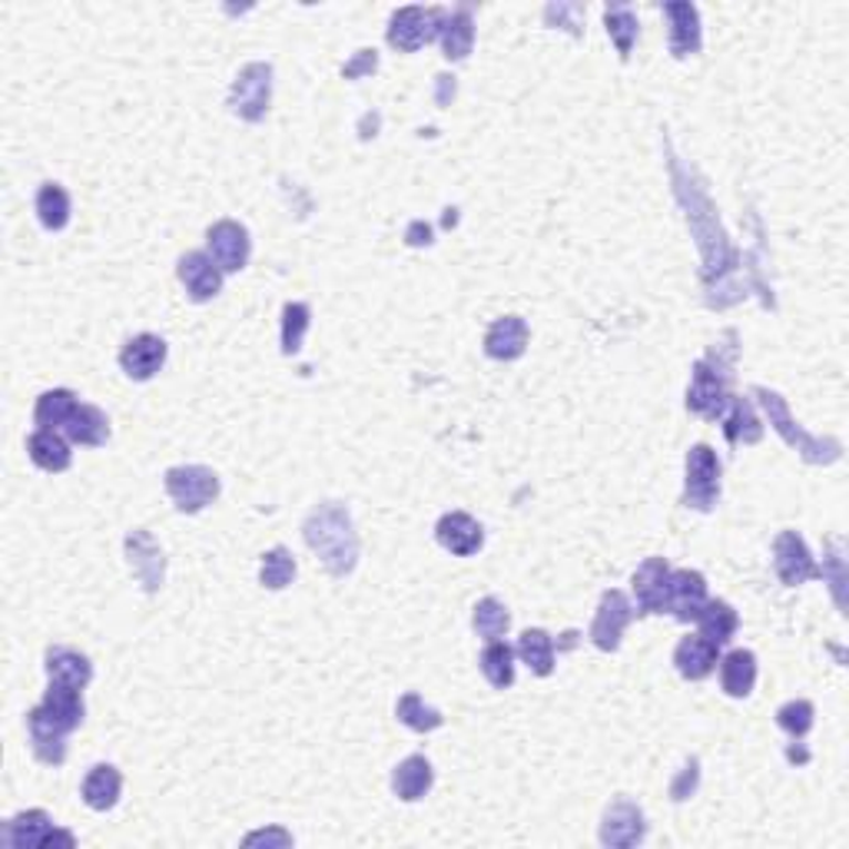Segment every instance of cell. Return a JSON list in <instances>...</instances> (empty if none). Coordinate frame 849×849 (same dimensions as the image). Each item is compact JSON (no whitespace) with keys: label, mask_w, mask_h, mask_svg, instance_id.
<instances>
[{"label":"cell","mask_w":849,"mask_h":849,"mask_svg":"<svg viewBox=\"0 0 849 849\" xmlns=\"http://www.w3.org/2000/svg\"><path fill=\"white\" fill-rule=\"evenodd\" d=\"M634 594H638V614H664L667 611V584H671V565L664 558H648L634 571Z\"/></svg>","instance_id":"14"},{"label":"cell","mask_w":849,"mask_h":849,"mask_svg":"<svg viewBox=\"0 0 849 849\" xmlns=\"http://www.w3.org/2000/svg\"><path fill=\"white\" fill-rule=\"evenodd\" d=\"M442 50L448 60H465L472 53L475 43V20H472V7H458L455 13L445 17V27L438 33Z\"/></svg>","instance_id":"28"},{"label":"cell","mask_w":849,"mask_h":849,"mask_svg":"<svg viewBox=\"0 0 849 849\" xmlns=\"http://www.w3.org/2000/svg\"><path fill=\"white\" fill-rule=\"evenodd\" d=\"M727 415H721L724 418V432H727V442L731 445H757L760 438H764V425H760V418H757V412L750 408V402L747 398H734L731 395V402H727Z\"/></svg>","instance_id":"29"},{"label":"cell","mask_w":849,"mask_h":849,"mask_svg":"<svg viewBox=\"0 0 849 849\" xmlns=\"http://www.w3.org/2000/svg\"><path fill=\"white\" fill-rule=\"evenodd\" d=\"M302 538L306 545L319 555V561L329 568L332 578H345L352 574L355 561H359V535L352 528V518L342 505L329 501L319 505L306 525H302Z\"/></svg>","instance_id":"1"},{"label":"cell","mask_w":849,"mask_h":849,"mask_svg":"<svg viewBox=\"0 0 849 849\" xmlns=\"http://www.w3.org/2000/svg\"><path fill=\"white\" fill-rule=\"evenodd\" d=\"M734 359H737V345H714L707 359H701L694 365V379H691V389H687V408L704 415V418H721L727 412V402H731V369H734Z\"/></svg>","instance_id":"2"},{"label":"cell","mask_w":849,"mask_h":849,"mask_svg":"<svg viewBox=\"0 0 849 849\" xmlns=\"http://www.w3.org/2000/svg\"><path fill=\"white\" fill-rule=\"evenodd\" d=\"M604 23H608L611 40L618 43L621 60H628V56H631V46H634V40H638V17H634V10L624 7V3H614V7L604 10Z\"/></svg>","instance_id":"38"},{"label":"cell","mask_w":849,"mask_h":849,"mask_svg":"<svg viewBox=\"0 0 849 849\" xmlns=\"http://www.w3.org/2000/svg\"><path fill=\"white\" fill-rule=\"evenodd\" d=\"M435 538H438V545H442L445 551H452V555H458V558H468V555H475V551L485 545L482 525H478L472 515H465V511H448V515L438 521Z\"/></svg>","instance_id":"19"},{"label":"cell","mask_w":849,"mask_h":849,"mask_svg":"<svg viewBox=\"0 0 849 849\" xmlns=\"http://www.w3.org/2000/svg\"><path fill=\"white\" fill-rule=\"evenodd\" d=\"M697 780H701V770H697V760H691V764L684 767V774L671 784V797H674V800H687V797L697 790Z\"/></svg>","instance_id":"45"},{"label":"cell","mask_w":849,"mask_h":849,"mask_svg":"<svg viewBox=\"0 0 849 849\" xmlns=\"http://www.w3.org/2000/svg\"><path fill=\"white\" fill-rule=\"evenodd\" d=\"M27 731H30V747H33V757L40 764H50V767H60L66 760V734L46 727L43 721L30 717L27 714Z\"/></svg>","instance_id":"35"},{"label":"cell","mask_w":849,"mask_h":849,"mask_svg":"<svg viewBox=\"0 0 849 849\" xmlns=\"http://www.w3.org/2000/svg\"><path fill=\"white\" fill-rule=\"evenodd\" d=\"M674 664L681 671V677L687 681H704L714 674V667L721 664V648L714 641H707L704 634H691L677 644L674 651Z\"/></svg>","instance_id":"20"},{"label":"cell","mask_w":849,"mask_h":849,"mask_svg":"<svg viewBox=\"0 0 849 849\" xmlns=\"http://www.w3.org/2000/svg\"><path fill=\"white\" fill-rule=\"evenodd\" d=\"M206 239H209V256L222 272H239L249 262L252 242H249L246 226H239L232 219H219L216 226H209Z\"/></svg>","instance_id":"11"},{"label":"cell","mask_w":849,"mask_h":849,"mask_svg":"<svg viewBox=\"0 0 849 849\" xmlns=\"http://www.w3.org/2000/svg\"><path fill=\"white\" fill-rule=\"evenodd\" d=\"M27 452H30V462L43 472H66L70 468V445L50 428H37L27 438Z\"/></svg>","instance_id":"27"},{"label":"cell","mask_w":849,"mask_h":849,"mask_svg":"<svg viewBox=\"0 0 849 849\" xmlns=\"http://www.w3.org/2000/svg\"><path fill=\"white\" fill-rule=\"evenodd\" d=\"M179 282L186 286V296L193 302H209L222 289V269L206 252H186L179 259Z\"/></svg>","instance_id":"15"},{"label":"cell","mask_w":849,"mask_h":849,"mask_svg":"<svg viewBox=\"0 0 849 849\" xmlns=\"http://www.w3.org/2000/svg\"><path fill=\"white\" fill-rule=\"evenodd\" d=\"M432 784H435V770H432V764H428L422 754L405 757V760L395 767V774H392V790H395V797L405 800V804L422 800V797L432 790Z\"/></svg>","instance_id":"23"},{"label":"cell","mask_w":849,"mask_h":849,"mask_svg":"<svg viewBox=\"0 0 849 849\" xmlns=\"http://www.w3.org/2000/svg\"><path fill=\"white\" fill-rule=\"evenodd\" d=\"M445 10L442 7H402L389 20V43L402 53H412L425 43H432L442 27H445Z\"/></svg>","instance_id":"6"},{"label":"cell","mask_w":849,"mask_h":849,"mask_svg":"<svg viewBox=\"0 0 849 849\" xmlns=\"http://www.w3.org/2000/svg\"><path fill=\"white\" fill-rule=\"evenodd\" d=\"M269 96H272V66L269 63H249L232 80L229 106H232L236 116H242L249 123H259L269 110Z\"/></svg>","instance_id":"8"},{"label":"cell","mask_w":849,"mask_h":849,"mask_svg":"<svg viewBox=\"0 0 849 849\" xmlns=\"http://www.w3.org/2000/svg\"><path fill=\"white\" fill-rule=\"evenodd\" d=\"M834 555H830V574L827 571H820V578H830V584H834V598H837V604L843 608V584H847V571H843V555H840V541H834Z\"/></svg>","instance_id":"44"},{"label":"cell","mask_w":849,"mask_h":849,"mask_svg":"<svg viewBox=\"0 0 849 849\" xmlns=\"http://www.w3.org/2000/svg\"><path fill=\"white\" fill-rule=\"evenodd\" d=\"M53 834V824L43 810H27L3 824V843L13 849L46 847V837Z\"/></svg>","instance_id":"26"},{"label":"cell","mask_w":849,"mask_h":849,"mask_svg":"<svg viewBox=\"0 0 849 849\" xmlns=\"http://www.w3.org/2000/svg\"><path fill=\"white\" fill-rule=\"evenodd\" d=\"M66 438L73 445L96 448V445H103L110 438V422H106V415L96 405H80L73 412V418L66 422Z\"/></svg>","instance_id":"31"},{"label":"cell","mask_w":849,"mask_h":849,"mask_svg":"<svg viewBox=\"0 0 849 849\" xmlns=\"http://www.w3.org/2000/svg\"><path fill=\"white\" fill-rule=\"evenodd\" d=\"M777 724L794 737L804 741L814 731V704L810 701H790L777 711Z\"/></svg>","instance_id":"43"},{"label":"cell","mask_w":849,"mask_h":849,"mask_svg":"<svg viewBox=\"0 0 849 849\" xmlns=\"http://www.w3.org/2000/svg\"><path fill=\"white\" fill-rule=\"evenodd\" d=\"M163 362H166V342H163L159 335H149V332L130 339V342L123 345V352H120V365H123V372H126L133 382L153 379V375L163 369Z\"/></svg>","instance_id":"18"},{"label":"cell","mask_w":849,"mask_h":849,"mask_svg":"<svg viewBox=\"0 0 849 849\" xmlns=\"http://www.w3.org/2000/svg\"><path fill=\"white\" fill-rule=\"evenodd\" d=\"M292 578H296V558H292L286 548H272V551L262 558L259 581H262L269 591H282L286 584H292Z\"/></svg>","instance_id":"41"},{"label":"cell","mask_w":849,"mask_h":849,"mask_svg":"<svg viewBox=\"0 0 849 849\" xmlns=\"http://www.w3.org/2000/svg\"><path fill=\"white\" fill-rule=\"evenodd\" d=\"M774 565H777V574L784 584L797 588V584H807L814 578H820V568L807 548V541L797 535V531H784L774 545Z\"/></svg>","instance_id":"12"},{"label":"cell","mask_w":849,"mask_h":849,"mask_svg":"<svg viewBox=\"0 0 849 849\" xmlns=\"http://www.w3.org/2000/svg\"><path fill=\"white\" fill-rule=\"evenodd\" d=\"M704 604H707V578L701 571H671L667 611L677 621H697Z\"/></svg>","instance_id":"16"},{"label":"cell","mask_w":849,"mask_h":849,"mask_svg":"<svg viewBox=\"0 0 849 849\" xmlns=\"http://www.w3.org/2000/svg\"><path fill=\"white\" fill-rule=\"evenodd\" d=\"M482 674L498 691L511 687L515 684V648L505 641H491L482 654Z\"/></svg>","instance_id":"36"},{"label":"cell","mask_w":849,"mask_h":849,"mask_svg":"<svg viewBox=\"0 0 849 849\" xmlns=\"http://www.w3.org/2000/svg\"><path fill=\"white\" fill-rule=\"evenodd\" d=\"M37 216L46 229H63L70 222V196L56 183H43L37 193Z\"/></svg>","instance_id":"37"},{"label":"cell","mask_w":849,"mask_h":849,"mask_svg":"<svg viewBox=\"0 0 849 849\" xmlns=\"http://www.w3.org/2000/svg\"><path fill=\"white\" fill-rule=\"evenodd\" d=\"M697 624H701V634L707 641H714L717 648H724L734 634H737V611L727 604V601H707L697 614Z\"/></svg>","instance_id":"34"},{"label":"cell","mask_w":849,"mask_h":849,"mask_svg":"<svg viewBox=\"0 0 849 849\" xmlns=\"http://www.w3.org/2000/svg\"><path fill=\"white\" fill-rule=\"evenodd\" d=\"M166 495L176 501V508L183 515H196L203 511L206 505L216 501L219 495V478L213 468L206 465H179V468H169L166 472Z\"/></svg>","instance_id":"5"},{"label":"cell","mask_w":849,"mask_h":849,"mask_svg":"<svg viewBox=\"0 0 849 849\" xmlns=\"http://www.w3.org/2000/svg\"><path fill=\"white\" fill-rule=\"evenodd\" d=\"M46 677L53 684H66L83 691L93 681V667L83 654L70 651V648H50L46 651Z\"/></svg>","instance_id":"25"},{"label":"cell","mask_w":849,"mask_h":849,"mask_svg":"<svg viewBox=\"0 0 849 849\" xmlns=\"http://www.w3.org/2000/svg\"><path fill=\"white\" fill-rule=\"evenodd\" d=\"M631 621H634L631 601L621 591H604L601 608H598L594 624H591V644L598 651H618L621 648V634H624V628Z\"/></svg>","instance_id":"10"},{"label":"cell","mask_w":849,"mask_h":849,"mask_svg":"<svg viewBox=\"0 0 849 849\" xmlns=\"http://www.w3.org/2000/svg\"><path fill=\"white\" fill-rule=\"evenodd\" d=\"M754 395L760 398V405H764L770 425L780 432V438H784L790 448H797L807 462H814V465H834V462L843 455V445H840L837 438H814V435H807V432L794 422V415H790L784 395H777V392H770V389H764V385H757Z\"/></svg>","instance_id":"4"},{"label":"cell","mask_w":849,"mask_h":849,"mask_svg":"<svg viewBox=\"0 0 849 849\" xmlns=\"http://www.w3.org/2000/svg\"><path fill=\"white\" fill-rule=\"evenodd\" d=\"M375 66H379L375 50H359V53H355V60L342 66V76H345V80H355V76H362V73H372Z\"/></svg>","instance_id":"46"},{"label":"cell","mask_w":849,"mask_h":849,"mask_svg":"<svg viewBox=\"0 0 849 849\" xmlns=\"http://www.w3.org/2000/svg\"><path fill=\"white\" fill-rule=\"evenodd\" d=\"M644 834H648V827H644L641 807H634L631 800H618L614 807H608L604 824H601L604 847H638L644 840Z\"/></svg>","instance_id":"17"},{"label":"cell","mask_w":849,"mask_h":849,"mask_svg":"<svg viewBox=\"0 0 849 849\" xmlns=\"http://www.w3.org/2000/svg\"><path fill=\"white\" fill-rule=\"evenodd\" d=\"M674 183H677L681 203L687 206V219H691V226H694V232H697V242H701V252H704L707 269H711V272H714V269H717V272L727 269L731 259H734V252H731V246H727V239H724V232H721V222H717V216H714L707 196H704L697 186L684 183V176H681V169H677V159H674Z\"/></svg>","instance_id":"3"},{"label":"cell","mask_w":849,"mask_h":849,"mask_svg":"<svg viewBox=\"0 0 849 849\" xmlns=\"http://www.w3.org/2000/svg\"><path fill=\"white\" fill-rule=\"evenodd\" d=\"M256 843H279V847H286V843H292V837L289 834H282V830H262V834H249L246 837V847H256Z\"/></svg>","instance_id":"47"},{"label":"cell","mask_w":849,"mask_h":849,"mask_svg":"<svg viewBox=\"0 0 849 849\" xmlns=\"http://www.w3.org/2000/svg\"><path fill=\"white\" fill-rule=\"evenodd\" d=\"M528 349V322L521 315H505L498 322H491L488 335H485V352L498 362H515L521 359Z\"/></svg>","instance_id":"21"},{"label":"cell","mask_w":849,"mask_h":849,"mask_svg":"<svg viewBox=\"0 0 849 849\" xmlns=\"http://www.w3.org/2000/svg\"><path fill=\"white\" fill-rule=\"evenodd\" d=\"M33 717H40L43 724L56 727L60 734H73L83 721V701H80V691L76 687H66V684H53L46 687L43 694V704L30 711Z\"/></svg>","instance_id":"13"},{"label":"cell","mask_w":849,"mask_h":849,"mask_svg":"<svg viewBox=\"0 0 849 849\" xmlns=\"http://www.w3.org/2000/svg\"><path fill=\"white\" fill-rule=\"evenodd\" d=\"M721 684L731 697H747L757 684V658L750 651H731L721 661Z\"/></svg>","instance_id":"30"},{"label":"cell","mask_w":849,"mask_h":849,"mask_svg":"<svg viewBox=\"0 0 849 849\" xmlns=\"http://www.w3.org/2000/svg\"><path fill=\"white\" fill-rule=\"evenodd\" d=\"M515 654H518V658L531 667V674H538V677H548V674L555 671V641H551V634L541 631V628H528V631L518 638Z\"/></svg>","instance_id":"32"},{"label":"cell","mask_w":849,"mask_h":849,"mask_svg":"<svg viewBox=\"0 0 849 849\" xmlns=\"http://www.w3.org/2000/svg\"><path fill=\"white\" fill-rule=\"evenodd\" d=\"M671 20V53L691 56L701 50V13L694 3H667L664 7Z\"/></svg>","instance_id":"22"},{"label":"cell","mask_w":849,"mask_h":849,"mask_svg":"<svg viewBox=\"0 0 849 849\" xmlns=\"http://www.w3.org/2000/svg\"><path fill=\"white\" fill-rule=\"evenodd\" d=\"M120 790H123V777H120V770L110 767V764H96V767L83 777V787H80L83 804H86L90 810H100V814L116 807Z\"/></svg>","instance_id":"24"},{"label":"cell","mask_w":849,"mask_h":849,"mask_svg":"<svg viewBox=\"0 0 849 849\" xmlns=\"http://www.w3.org/2000/svg\"><path fill=\"white\" fill-rule=\"evenodd\" d=\"M126 561H130V571L133 578L143 584L146 594H156L163 588V578H166V558L159 551V545L153 541L149 531L136 528L126 535Z\"/></svg>","instance_id":"9"},{"label":"cell","mask_w":849,"mask_h":849,"mask_svg":"<svg viewBox=\"0 0 849 849\" xmlns=\"http://www.w3.org/2000/svg\"><path fill=\"white\" fill-rule=\"evenodd\" d=\"M398 721H402L408 731H418V734L438 731V727L445 724V717H442L435 707H428L418 694H405V697L398 701Z\"/></svg>","instance_id":"40"},{"label":"cell","mask_w":849,"mask_h":849,"mask_svg":"<svg viewBox=\"0 0 849 849\" xmlns=\"http://www.w3.org/2000/svg\"><path fill=\"white\" fill-rule=\"evenodd\" d=\"M508 624H511V618H508V611H505V604H501L498 598H485V601L475 604V631H478V638H485L488 644H491V641H501L505 631H508Z\"/></svg>","instance_id":"39"},{"label":"cell","mask_w":849,"mask_h":849,"mask_svg":"<svg viewBox=\"0 0 849 849\" xmlns=\"http://www.w3.org/2000/svg\"><path fill=\"white\" fill-rule=\"evenodd\" d=\"M721 501V458L711 445H694L687 452V491L684 505L711 511Z\"/></svg>","instance_id":"7"},{"label":"cell","mask_w":849,"mask_h":849,"mask_svg":"<svg viewBox=\"0 0 849 849\" xmlns=\"http://www.w3.org/2000/svg\"><path fill=\"white\" fill-rule=\"evenodd\" d=\"M309 306L306 302H289L282 309V352L286 355H296L302 349V339H306V329H309Z\"/></svg>","instance_id":"42"},{"label":"cell","mask_w":849,"mask_h":849,"mask_svg":"<svg viewBox=\"0 0 849 849\" xmlns=\"http://www.w3.org/2000/svg\"><path fill=\"white\" fill-rule=\"evenodd\" d=\"M76 408H80V405H76V395H73L70 389H53V392H43V395L37 398L33 422H37L40 428L56 432V428H66V422L73 418Z\"/></svg>","instance_id":"33"}]
</instances>
